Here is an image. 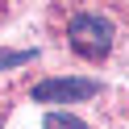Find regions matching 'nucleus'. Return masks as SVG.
<instances>
[{"instance_id":"nucleus-1","label":"nucleus","mask_w":129,"mask_h":129,"mask_svg":"<svg viewBox=\"0 0 129 129\" xmlns=\"http://www.w3.org/2000/svg\"><path fill=\"white\" fill-rule=\"evenodd\" d=\"M67 42L79 58H104L112 50V21L96 17V13H79L67 25Z\"/></svg>"},{"instance_id":"nucleus-2","label":"nucleus","mask_w":129,"mask_h":129,"mask_svg":"<svg viewBox=\"0 0 129 129\" xmlns=\"http://www.w3.org/2000/svg\"><path fill=\"white\" fill-rule=\"evenodd\" d=\"M100 92V79H79V75H58V79H42L34 87V100L42 104H75Z\"/></svg>"},{"instance_id":"nucleus-3","label":"nucleus","mask_w":129,"mask_h":129,"mask_svg":"<svg viewBox=\"0 0 129 129\" xmlns=\"http://www.w3.org/2000/svg\"><path fill=\"white\" fill-rule=\"evenodd\" d=\"M42 129H87V121L71 117V112H50V117L42 121Z\"/></svg>"},{"instance_id":"nucleus-4","label":"nucleus","mask_w":129,"mask_h":129,"mask_svg":"<svg viewBox=\"0 0 129 129\" xmlns=\"http://www.w3.org/2000/svg\"><path fill=\"white\" fill-rule=\"evenodd\" d=\"M29 58H38V50H0V71H13V67H25Z\"/></svg>"}]
</instances>
